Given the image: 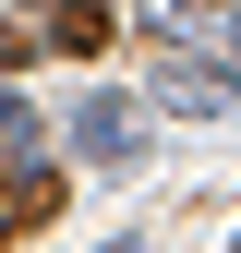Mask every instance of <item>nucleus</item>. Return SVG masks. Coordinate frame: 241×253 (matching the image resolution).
Instances as JSON below:
<instances>
[{"label":"nucleus","instance_id":"f03ea898","mask_svg":"<svg viewBox=\"0 0 241 253\" xmlns=\"http://www.w3.org/2000/svg\"><path fill=\"white\" fill-rule=\"evenodd\" d=\"M73 157L120 169V157H133V109H120V97H84V109H73Z\"/></svg>","mask_w":241,"mask_h":253},{"label":"nucleus","instance_id":"f257e3e1","mask_svg":"<svg viewBox=\"0 0 241 253\" xmlns=\"http://www.w3.org/2000/svg\"><path fill=\"white\" fill-rule=\"evenodd\" d=\"M229 84H241L229 60H169V73H157V109H193L205 121V109H229Z\"/></svg>","mask_w":241,"mask_h":253},{"label":"nucleus","instance_id":"7ed1b4c3","mask_svg":"<svg viewBox=\"0 0 241 253\" xmlns=\"http://www.w3.org/2000/svg\"><path fill=\"white\" fill-rule=\"evenodd\" d=\"M48 48L97 60V48H109V0H60V12H48Z\"/></svg>","mask_w":241,"mask_h":253},{"label":"nucleus","instance_id":"20e7f679","mask_svg":"<svg viewBox=\"0 0 241 253\" xmlns=\"http://www.w3.org/2000/svg\"><path fill=\"white\" fill-rule=\"evenodd\" d=\"M24 133H37V121H24V97L0 84V145H24Z\"/></svg>","mask_w":241,"mask_h":253}]
</instances>
